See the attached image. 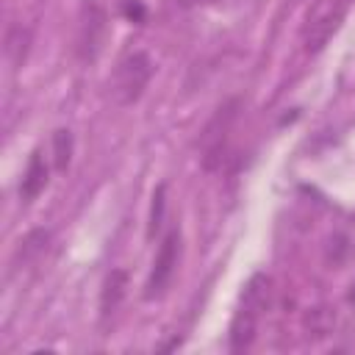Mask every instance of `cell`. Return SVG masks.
<instances>
[{"instance_id": "cell-1", "label": "cell", "mask_w": 355, "mask_h": 355, "mask_svg": "<svg viewBox=\"0 0 355 355\" xmlns=\"http://www.w3.org/2000/svg\"><path fill=\"white\" fill-rule=\"evenodd\" d=\"M150 78H153V58H150L144 50L128 53V55L119 61L116 72H114V86H111L114 100H116L119 105H133V103L144 94Z\"/></svg>"}, {"instance_id": "cell-2", "label": "cell", "mask_w": 355, "mask_h": 355, "mask_svg": "<svg viewBox=\"0 0 355 355\" xmlns=\"http://www.w3.org/2000/svg\"><path fill=\"white\" fill-rule=\"evenodd\" d=\"M347 17V0H322L311 8L305 25H302V50L305 53H319L333 33L341 28Z\"/></svg>"}, {"instance_id": "cell-3", "label": "cell", "mask_w": 355, "mask_h": 355, "mask_svg": "<svg viewBox=\"0 0 355 355\" xmlns=\"http://www.w3.org/2000/svg\"><path fill=\"white\" fill-rule=\"evenodd\" d=\"M239 100H227L225 105L216 108V114L211 116V122L205 125L202 136H200V147H202V166L205 169H219L227 153V133L236 122L239 114Z\"/></svg>"}, {"instance_id": "cell-4", "label": "cell", "mask_w": 355, "mask_h": 355, "mask_svg": "<svg viewBox=\"0 0 355 355\" xmlns=\"http://www.w3.org/2000/svg\"><path fill=\"white\" fill-rule=\"evenodd\" d=\"M105 8L97 0H83L80 3V14H78V36H75V55L78 61L89 64L100 55L103 50V39H105Z\"/></svg>"}, {"instance_id": "cell-5", "label": "cell", "mask_w": 355, "mask_h": 355, "mask_svg": "<svg viewBox=\"0 0 355 355\" xmlns=\"http://www.w3.org/2000/svg\"><path fill=\"white\" fill-rule=\"evenodd\" d=\"M178 255H180V233H178V230H169V233L161 239V247H158V252H155L150 277H147V283H144V300H158V297H164V291L169 288L172 275H175V269H178Z\"/></svg>"}, {"instance_id": "cell-6", "label": "cell", "mask_w": 355, "mask_h": 355, "mask_svg": "<svg viewBox=\"0 0 355 355\" xmlns=\"http://www.w3.org/2000/svg\"><path fill=\"white\" fill-rule=\"evenodd\" d=\"M258 319H261L258 311H252V308H247V305L239 302V308H236V313L230 319V330H227V338H230V349L233 352H244V349L252 347L255 333H258Z\"/></svg>"}, {"instance_id": "cell-7", "label": "cell", "mask_w": 355, "mask_h": 355, "mask_svg": "<svg viewBox=\"0 0 355 355\" xmlns=\"http://www.w3.org/2000/svg\"><path fill=\"white\" fill-rule=\"evenodd\" d=\"M44 186H47V164H44L42 150H33L28 158V166L22 172V180H19V200L22 202L36 200L44 191Z\"/></svg>"}, {"instance_id": "cell-8", "label": "cell", "mask_w": 355, "mask_h": 355, "mask_svg": "<svg viewBox=\"0 0 355 355\" xmlns=\"http://www.w3.org/2000/svg\"><path fill=\"white\" fill-rule=\"evenodd\" d=\"M125 294H128V272L125 269H111L105 275L103 291H100V316L103 319H111L119 311Z\"/></svg>"}, {"instance_id": "cell-9", "label": "cell", "mask_w": 355, "mask_h": 355, "mask_svg": "<svg viewBox=\"0 0 355 355\" xmlns=\"http://www.w3.org/2000/svg\"><path fill=\"white\" fill-rule=\"evenodd\" d=\"M47 244H50V230H44V227L31 230L25 239H19V244H17V250H14L11 263H14L17 269H22V266H28V263L39 261V258L44 255Z\"/></svg>"}, {"instance_id": "cell-10", "label": "cell", "mask_w": 355, "mask_h": 355, "mask_svg": "<svg viewBox=\"0 0 355 355\" xmlns=\"http://www.w3.org/2000/svg\"><path fill=\"white\" fill-rule=\"evenodd\" d=\"M272 294H275L272 277L263 275V272H258V275H252V277L247 280V286H244V291H241V305H247V308L263 313V311H269V305H272Z\"/></svg>"}, {"instance_id": "cell-11", "label": "cell", "mask_w": 355, "mask_h": 355, "mask_svg": "<svg viewBox=\"0 0 355 355\" xmlns=\"http://www.w3.org/2000/svg\"><path fill=\"white\" fill-rule=\"evenodd\" d=\"M302 324H305V333H308L311 338H324V336H330L333 327H336V308H330V305H313V308L305 313Z\"/></svg>"}, {"instance_id": "cell-12", "label": "cell", "mask_w": 355, "mask_h": 355, "mask_svg": "<svg viewBox=\"0 0 355 355\" xmlns=\"http://www.w3.org/2000/svg\"><path fill=\"white\" fill-rule=\"evenodd\" d=\"M28 47H31V31L22 28V25L8 28V33H6V58H8V64L14 69H19L25 64Z\"/></svg>"}, {"instance_id": "cell-13", "label": "cell", "mask_w": 355, "mask_h": 355, "mask_svg": "<svg viewBox=\"0 0 355 355\" xmlns=\"http://www.w3.org/2000/svg\"><path fill=\"white\" fill-rule=\"evenodd\" d=\"M69 161H72V133L67 128H58L53 133V166L58 172H67Z\"/></svg>"}, {"instance_id": "cell-14", "label": "cell", "mask_w": 355, "mask_h": 355, "mask_svg": "<svg viewBox=\"0 0 355 355\" xmlns=\"http://www.w3.org/2000/svg\"><path fill=\"white\" fill-rule=\"evenodd\" d=\"M164 208H166V186L158 183L155 191H153V205H150V225H147V236L153 239L161 225H164Z\"/></svg>"}, {"instance_id": "cell-15", "label": "cell", "mask_w": 355, "mask_h": 355, "mask_svg": "<svg viewBox=\"0 0 355 355\" xmlns=\"http://www.w3.org/2000/svg\"><path fill=\"white\" fill-rule=\"evenodd\" d=\"M344 252H347V236L336 233V236L327 241V252H324L327 266H330V269H333V266H338V263L344 261Z\"/></svg>"}, {"instance_id": "cell-16", "label": "cell", "mask_w": 355, "mask_h": 355, "mask_svg": "<svg viewBox=\"0 0 355 355\" xmlns=\"http://www.w3.org/2000/svg\"><path fill=\"white\" fill-rule=\"evenodd\" d=\"M119 8H122V14H125L130 22H136V25H141V22L147 19V8H144L141 0H119Z\"/></svg>"}]
</instances>
